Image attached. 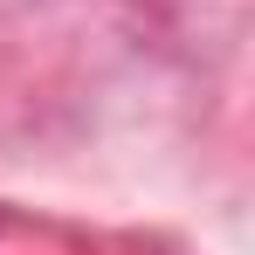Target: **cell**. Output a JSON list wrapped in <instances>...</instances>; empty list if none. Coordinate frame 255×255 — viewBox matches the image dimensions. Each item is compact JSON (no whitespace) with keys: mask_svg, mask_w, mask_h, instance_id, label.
Returning <instances> with one entry per match:
<instances>
[]
</instances>
